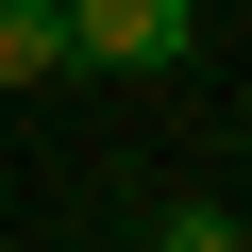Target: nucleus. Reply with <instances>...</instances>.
I'll list each match as a JSON object with an SVG mask.
<instances>
[{
	"mask_svg": "<svg viewBox=\"0 0 252 252\" xmlns=\"http://www.w3.org/2000/svg\"><path fill=\"white\" fill-rule=\"evenodd\" d=\"M67 51L84 67H185L202 51V0H67Z\"/></svg>",
	"mask_w": 252,
	"mask_h": 252,
	"instance_id": "obj_1",
	"label": "nucleus"
},
{
	"mask_svg": "<svg viewBox=\"0 0 252 252\" xmlns=\"http://www.w3.org/2000/svg\"><path fill=\"white\" fill-rule=\"evenodd\" d=\"M51 67H84L67 51V0H0V84H51Z\"/></svg>",
	"mask_w": 252,
	"mask_h": 252,
	"instance_id": "obj_2",
	"label": "nucleus"
},
{
	"mask_svg": "<svg viewBox=\"0 0 252 252\" xmlns=\"http://www.w3.org/2000/svg\"><path fill=\"white\" fill-rule=\"evenodd\" d=\"M235 235H252V219H235Z\"/></svg>",
	"mask_w": 252,
	"mask_h": 252,
	"instance_id": "obj_3",
	"label": "nucleus"
}]
</instances>
